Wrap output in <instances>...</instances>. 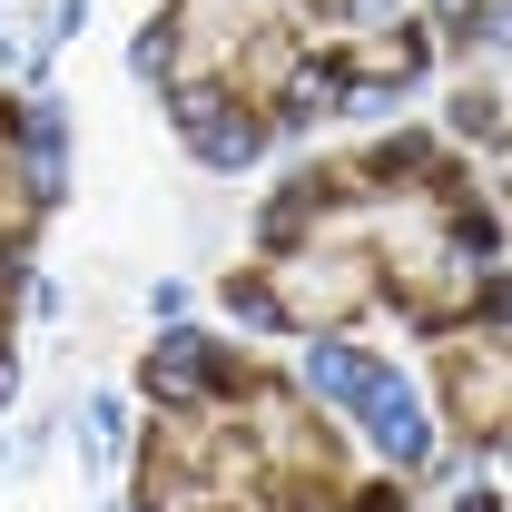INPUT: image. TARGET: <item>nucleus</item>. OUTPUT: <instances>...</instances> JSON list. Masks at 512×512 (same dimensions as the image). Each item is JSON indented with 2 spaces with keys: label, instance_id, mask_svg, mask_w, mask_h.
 <instances>
[{
  "label": "nucleus",
  "instance_id": "f257e3e1",
  "mask_svg": "<svg viewBox=\"0 0 512 512\" xmlns=\"http://www.w3.org/2000/svg\"><path fill=\"white\" fill-rule=\"evenodd\" d=\"M316 375H325V394H345V404L375 424V444H384V453H414V463H424V414H414V394L384 375L375 355H355V345H325Z\"/></svg>",
  "mask_w": 512,
  "mask_h": 512
},
{
  "label": "nucleus",
  "instance_id": "f03ea898",
  "mask_svg": "<svg viewBox=\"0 0 512 512\" xmlns=\"http://www.w3.org/2000/svg\"><path fill=\"white\" fill-rule=\"evenodd\" d=\"M178 128H188L207 158H256V119L217 109V99H178Z\"/></svg>",
  "mask_w": 512,
  "mask_h": 512
}]
</instances>
